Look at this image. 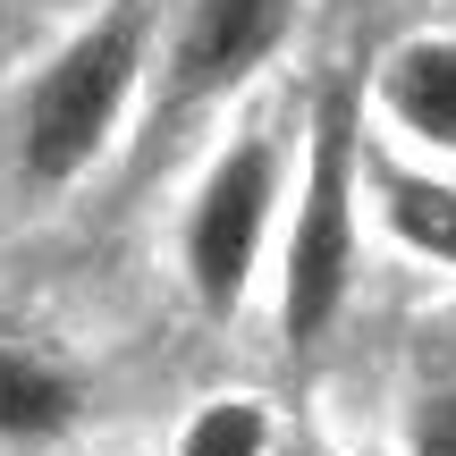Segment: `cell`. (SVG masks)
<instances>
[{
	"label": "cell",
	"instance_id": "6da1fadb",
	"mask_svg": "<svg viewBox=\"0 0 456 456\" xmlns=\"http://www.w3.org/2000/svg\"><path fill=\"white\" fill-rule=\"evenodd\" d=\"M161 17H169V0H85L17 68L9 110H0V152H9V186L26 203L77 195L144 127L152 60H161Z\"/></svg>",
	"mask_w": 456,
	"mask_h": 456
},
{
	"label": "cell",
	"instance_id": "ba28073f",
	"mask_svg": "<svg viewBox=\"0 0 456 456\" xmlns=\"http://www.w3.org/2000/svg\"><path fill=\"white\" fill-rule=\"evenodd\" d=\"M169 456H271V414H262V397H212L186 414Z\"/></svg>",
	"mask_w": 456,
	"mask_h": 456
},
{
	"label": "cell",
	"instance_id": "7a4b0ae2",
	"mask_svg": "<svg viewBox=\"0 0 456 456\" xmlns=\"http://www.w3.org/2000/svg\"><path fill=\"white\" fill-rule=\"evenodd\" d=\"M296 144H305V110H279L271 94H254L245 110L220 118L212 152L186 178L169 254H178V279H186L203 322H237L254 305L262 262L279 245V220H288Z\"/></svg>",
	"mask_w": 456,
	"mask_h": 456
},
{
	"label": "cell",
	"instance_id": "3957f363",
	"mask_svg": "<svg viewBox=\"0 0 456 456\" xmlns=\"http://www.w3.org/2000/svg\"><path fill=\"white\" fill-rule=\"evenodd\" d=\"M363 254V85H322L305 102V144H296V186L279 220V338L288 355L338 330L355 296Z\"/></svg>",
	"mask_w": 456,
	"mask_h": 456
},
{
	"label": "cell",
	"instance_id": "277c9868",
	"mask_svg": "<svg viewBox=\"0 0 456 456\" xmlns=\"http://www.w3.org/2000/svg\"><path fill=\"white\" fill-rule=\"evenodd\" d=\"M296 26L305 0H169L144 127H212L245 110L262 77L296 51Z\"/></svg>",
	"mask_w": 456,
	"mask_h": 456
},
{
	"label": "cell",
	"instance_id": "5b68a950",
	"mask_svg": "<svg viewBox=\"0 0 456 456\" xmlns=\"http://www.w3.org/2000/svg\"><path fill=\"white\" fill-rule=\"evenodd\" d=\"M363 118H372V135L456 169V26L397 34L363 77Z\"/></svg>",
	"mask_w": 456,
	"mask_h": 456
},
{
	"label": "cell",
	"instance_id": "9c48e42d",
	"mask_svg": "<svg viewBox=\"0 0 456 456\" xmlns=\"http://www.w3.org/2000/svg\"><path fill=\"white\" fill-rule=\"evenodd\" d=\"M414 456H456V380L414 397Z\"/></svg>",
	"mask_w": 456,
	"mask_h": 456
},
{
	"label": "cell",
	"instance_id": "8992f818",
	"mask_svg": "<svg viewBox=\"0 0 456 456\" xmlns=\"http://www.w3.org/2000/svg\"><path fill=\"white\" fill-rule=\"evenodd\" d=\"M363 228H380L423 271H456V169L372 135V118H363Z\"/></svg>",
	"mask_w": 456,
	"mask_h": 456
},
{
	"label": "cell",
	"instance_id": "52a82bcc",
	"mask_svg": "<svg viewBox=\"0 0 456 456\" xmlns=\"http://www.w3.org/2000/svg\"><path fill=\"white\" fill-rule=\"evenodd\" d=\"M85 423V380L51 346L0 338V448H51Z\"/></svg>",
	"mask_w": 456,
	"mask_h": 456
}]
</instances>
